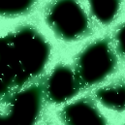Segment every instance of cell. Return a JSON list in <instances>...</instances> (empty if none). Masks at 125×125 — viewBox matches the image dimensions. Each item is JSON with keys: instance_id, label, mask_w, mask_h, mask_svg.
Returning <instances> with one entry per match:
<instances>
[{"instance_id": "8992f818", "label": "cell", "mask_w": 125, "mask_h": 125, "mask_svg": "<svg viewBox=\"0 0 125 125\" xmlns=\"http://www.w3.org/2000/svg\"><path fill=\"white\" fill-rule=\"evenodd\" d=\"M60 117L65 125H108L95 103L86 97L66 105Z\"/></svg>"}, {"instance_id": "5b68a950", "label": "cell", "mask_w": 125, "mask_h": 125, "mask_svg": "<svg viewBox=\"0 0 125 125\" xmlns=\"http://www.w3.org/2000/svg\"><path fill=\"white\" fill-rule=\"evenodd\" d=\"M82 87L75 70L68 65L59 64L49 75L44 92L50 102L61 104L75 97Z\"/></svg>"}, {"instance_id": "52a82bcc", "label": "cell", "mask_w": 125, "mask_h": 125, "mask_svg": "<svg viewBox=\"0 0 125 125\" xmlns=\"http://www.w3.org/2000/svg\"><path fill=\"white\" fill-rule=\"evenodd\" d=\"M97 100L108 109L122 112L125 110V83H116L96 91Z\"/></svg>"}, {"instance_id": "277c9868", "label": "cell", "mask_w": 125, "mask_h": 125, "mask_svg": "<svg viewBox=\"0 0 125 125\" xmlns=\"http://www.w3.org/2000/svg\"><path fill=\"white\" fill-rule=\"evenodd\" d=\"M44 87L33 84L13 94L6 111L0 110V125H34L40 115Z\"/></svg>"}, {"instance_id": "ba28073f", "label": "cell", "mask_w": 125, "mask_h": 125, "mask_svg": "<svg viewBox=\"0 0 125 125\" xmlns=\"http://www.w3.org/2000/svg\"><path fill=\"white\" fill-rule=\"evenodd\" d=\"M93 17L101 23L109 24L117 16L121 0H87Z\"/></svg>"}, {"instance_id": "9c48e42d", "label": "cell", "mask_w": 125, "mask_h": 125, "mask_svg": "<svg viewBox=\"0 0 125 125\" xmlns=\"http://www.w3.org/2000/svg\"><path fill=\"white\" fill-rule=\"evenodd\" d=\"M35 0H0V16L17 17L30 11Z\"/></svg>"}, {"instance_id": "3957f363", "label": "cell", "mask_w": 125, "mask_h": 125, "mask_svg": "<svg viewBox=\"0 0 125 125\" xmlns=\"http://www.w3.org/2000/svg\"><path fill=\"white\" fill-rule=\"evenodd\" d=\"M46 21L54 34L67 42L82 39L90 31L88 17L79 0H53L47 9Z\"/></svg>"}, {"instance_id": "6da1fadb", "label": "cell", "mask_w": 125, "mask_h": 125, "mask_svg": "<svg viewBox=\"0 0 125 125\" xmlns=\"http://www.w3.org/2000/svg\"><path fill=\"white\" fill-rule=\"evenodd\" d=\"M0 53L23 86L45 69L51 47L44 36L30 25L0 36Z\"/></svg>"}, {"instance_id": "30bf717a", "label": "cell", "mask_w": 125, "mask_h": 125, "mask_svg": "<svg viewBox=\"0 0 125 125\" xmlns=\"http://www.w3.org/2000/svg\"><path fill=\"white\" fill-rule=\"evenodd\" d=\"M14 88H17L15 82L2 65H0V98L8 95Z\"/></svg>"}, {"instance_id": "7a4b0ae2", "label": "cell", "mask_w": 125, "mask_h": 125, "mask_svg": "<svg viewBox=\"0 0 125 125\" xmlns=\"http://www.w3.org/2000/svg\"><path fill=\"white\" fill-rule=\"evenodd\" d=\"M116 67V55L108 38L89 44L78 55L75 72L83 87L99 83Z\"/></svg>"}, {"instance_id": "8fae6325", "label": "cell", "mask_w": 125, "mask_h": 125, "mask_svg": "<svg viewBox=\"0 0 125 125\" xmlns=\"http://www.w3.org/2000/svg\"><path fill=\"white\" fill-rule=\"evenodd\" d=\"M115 42L117 52L125 57V22L122 23L115 32Z\"/></svg>"}]
</instances>
